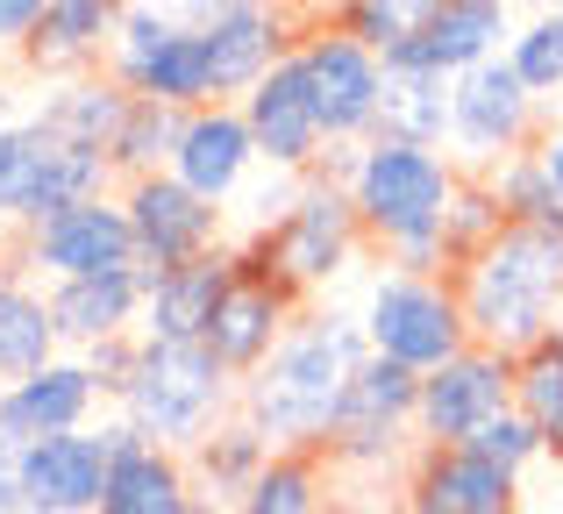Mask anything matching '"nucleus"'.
Listing matches in <instances>:
<instances>
[{
  "label": "nucleus",
  "instance_id": "f257e3e1",
  "mask_svg": "<svg viewBox=\"0 0 563 514\" xmlns=\"http://www.w3.org/2000/svg\"><path fill=\"white\" fill-rule=\"evenodd\" d=\"M364 358H372V350H364L357 315H343V307H307L286 329V343L272 350V364L243 379L235 415L272 450H321L329 429H335L350 372H357Z\"/></svg>",
  "mask_w": 563,
  "mask_h": 514
},
{
  "label": "nucleus",
  "instance_id": "f03ea898",
  "mask_svg": "<svg viewBox=\"0 0 563 514\" xmlns=\"http://www.w3.org/2000/svg\"><path fill=\"white\" fill-rule=\"evenodd\" d=\"M456 157L450 151H421V143H393L372 136L357 151L350 172V208H357L364 251L385 258V272L407 278H450V251H442V215L456 194Z\"/></svg>",
  "mask_w": 563,
  "mask_h": 514
},
{
  "label": "nucleus",
  "instance_id": "7ed1b4c3",
  "mask_svg": "<svg viewBox=\"0 0 563 514\" xmlns=\"http://www.w3.org/2000/svg\"><path fill=\"white\" fill-rule=\"evenodd\" d=\"M450 286H456V300H464L471 343L499 350V358H521L542 336H556L563 229H499V243H485Z\"/></svg>",
  "mask_w": 563,
  "mask_h": 514
},
{
  "label": "nucleus",
  "instance_id": "20e7f679",
  "mask_svg": "<svg viewBox=\"0 0 563 514\" xmlns=\"http://www.w3.org/2000/svg\"><path fill=\"white\" fill-rule=\"evenodd\" d=\"M235 401H243V386L214 364L207 343H151L143 336V364H136V386L122 401V422L143 444L186 458L200 436H214L235 415Z\"/></svg>",
  "mask_w": 563,
  "mask_h": 514
},
{
  "label": "nucleus",
  "instance_id": "39448f33",
  "mask_svg": "<svg viewBox=\"0 0 563 514\" xmlns=\"http://www.w3.org/2000/svg\"><path fill=\"white\" fill-rule=\"evenodd\" d=\"M114 165L86 143H65L43 114L0 122V215L14 229H36L51 215L79 208V200H108L114 194Z\"/></svg>",
  "mask_w": 563,
  "mask_h": 514
},
{
  "label": "nucleus",
  "instance_id": "423d86ee",
  "mask_svg": "<svg viewBox=\"0 0 563 514\" xmlns=\"http://www.w3.org/2000/svg\"><path fill=\"white\" fill-rule=\"evenodd\" d=\"M364 350L399 372L428 379L442 372L450 358L471 350V329H464V300H456L450 278H407V272H378L372 293H364Z\"/></svg>",
  "mask_w": 563,
  "mask_h": 514
},
{
  "label": "nucleus",
  "instance_id": "0eeeda50",
  "mask_svg": "<svg viewBox=\"0 0 563 514\" xmlns=\"http://www.w3.org/2000/svg\"><path fill=\"white\" fill-rule=\"evenodd\" d=\"M108 79L122 86L129 100H157L172 114L192 108H221L214 79H207V51H200V29L186 22L179 8H122L108 43Z\"/></svg>",
  "mask_w": 563,
  "mask_h": 514
},
{
  "label": "nucleus",
  "instance_id": "6e6552de",
  "mask_svg": "<svg viewBox=\"0 0 563 514\" xmlns=\"http://www.w3.org/2000/svg\"><path fill=\"white\" fill-rule=\"evenodd\" d=\"M413 407H421V379L399 372V364H385V358H364L357 372H350V386H343L329 444H321L329 479H372L385 464L413 458V450H421Z\"/></svg>",
  "mask_w": 563,
  "mask_h": 514
},
{
  "label": "nucleus",
  "instance_id": "1a4fd4ad",
  "mask_svg": "<svg viewBox=\"0 0 563 514\" xmlns=\"http://www.w3.org/2000/svg\"><path fill=\"white\" fill-rule=\"evenodd\" d=\"M542 100L514 79L507 57L471 65L464 79H450V157L456 172H493L499 157H521L542 143Z\"/></svg>",
  "mask_w": 563,
  "mask_h": 514
},
{
  "label": "nucleus",
  "instance_id": "9d476101",
  "mask_svg": "<svg viewBox=\"0 0 563 514\" xmlns=\"http://www.w3.org/2000/svg\"><path fill=\"white\" fill-rule=\"evenodd\" d=\"M186 22L200 29V51H207V79H214V100L235 108L278 57H292L307 14L292 8H257V0H186Z\"/></svg>",
  "mask_w": 563,
  "mask_h": 514
},
{
  "label": "nucleus",
  "instance_id": "9b49d317",
  "mask_svg": "<svg viewBox=\"0 0 563 514\" xmlns=\"http://www.w3.org/2000/svg\"><path fill=\"white\" fill-rule=\"evenodd\" d=\"M257 237L272 243L278 272H286L300 293H314V286H329V278H343L350 258L364 251L357 208H350V194H343V186H329V179H300L286 208H278L272 222H257Z\"/></svg>",
  "mask_w": 563,
  "mask_h": 514
},
{
  "label": "nucleus",
  "instance_id": "f8f14e48",
  "mask_svg": "<svg viewBox=\"0 0 563 514\" xmlns=\"http://www.w3.org/2000/svg\"><path fill=\"white\" fill-rule=\"evenodd\" d=\"M292 57H300L307 86H314V108H321L329 143H372L378 136V108H385V65L378 57L364 51V43H350L329 14H307Z\"/></svg>",
  "mask_w": 563,
  "mask_h": 514
},
{
  "label": "nucleus",
  "instance_id": "ddd939ff",
  "mask_svg": "<svg viewBox=\"0 0 563 514\" xmlns=\"http://www.w3.org/2000/svg\"><path fill=\"white\" fill-rule=\"evenodd\" d=\"M114 200H122L129 237H136V272H179V264L221 251V208L200 200L192 186H179L172 172L122 179Z\"/></svg>",
  "mask_w": 563,
  "mask_h": 514
},
{
  "label": "nucleus",
  "instance_id": "4468645a",
  "mask_svg": "<svg viewBox=\"0 0 563 514\" xmlns=\"http://www.w3.org/2000/svg\"><path fill=\"white\" fill-rule=\"evenodd\" d=\"M514 407V358L471 343L464 358H450L442 372L421 379V407H413V436L421 450H464L485 422H499Z\"/></svg>",
  "mask_w": 563,
  "mask_h": 514
},
{
  "label": "nucleus",
  "instance_id": "2eb2a0df",
  "mask_svg": "<svg viewBox=\"0 0 563 514\" xmlns=\"http://www.w3.org/2000/svg\"><path fill=\"white\" fill-rule=\"evenodd\" d=\"M22 272H43L51 286H65V278L136 272V237H129L122 200L114 194L108 200H79V208L22 229Z\"/></svg>",
  "mask_w": 563,
  "mask_h": 514
},
{
  "label": "nucleus",
  "instance_id": "dca6fc26",
  "mask_svg": "<svg viewBox=\"0 0 563 514\" xmlns=\"http://www.w3.org/2000/svg\"><path fill=\"white\" fill-rule=\"evenodd\" d=\"M243 122H250V143H257V165L286 172V179H307L329 151V129H321V108H314V86H307L300 57H278L243 100Z\"/></svg>",
  "mask_w": 563,
  "mask_h": 514
},
{
  "label": "nucleus",
  "instance_id": "f3484780",
  "mask_svg": "<svg viewBox=\"0 0 563 514\" xmlns=\"http://www.w3.org/2000/svg\"><path fill=\"white\" fill-rule=\"evenodd\" d=\"M100 444H108V493H100V514H200L207 507L179 450L143 444L122 415L100 422Z\"/></svg>",
  "mask_w": 563,
  "mask_h": 514
},
{
  "label": "nucleus",
  "instance_id": "a211bd4d",
  "mask_svg": "<svg viewBox=\"0 0 563 514\" xmlns=\"http://www.w3.org/2000/svg\"><path fill=\"white\" fill-rule=\"evenodd\" d=\"M14 486H22L29 514H100V493H108V444H100V429L22 444L14 450Z\"/></svg>",
  "mask_w": 563,
  "mask_h": 514
},
{
  "label": "nucleus",
  "instance_id": "6ab92c4d",
  "mask_svg": "<svg viewBox=\"0 0 563 514\" xmlns=\"http://www.w3.org/2000/svg\"><path fill=\"white\" fill-rule=\"evenodd\" d=\"M399 501L407 514H521V479L485 464L478 450H413Z\"/></svg>",
  "mask_w": 563,
  "mask_h": 514
},
{
  "label": "nucleus",
  "instance_id": "aec40b11",
  "mask_svg": "<svg viewBox=\"0 0 563 514\" xmlns=\"http://www.w3.org/2000/svg\"><path fill=\"white\" fill-rule=\"evenodd\" d=\"M229 286H235V243L179 264V272H143V336L151 343H207Z\"/></svg>",
  "mask_w": 563,
  "mask_h": 514
},
{
  "label": "nucleus",
  "instance_id": "412c9836",
  "mask_svg": "<svg viewBox=\"0 0 563 514\" xmlns=\"http://www.w3.org/2000/svg\"><path fill=\"white\" fill-rule=\"evenodd\" d=\"M93 407H100V386L86 372V358H57V364H43V372L14 379L0 393V436L14 450L43 444V436H79L93 422Z\"/></svg>",
  "mask_w": 563,
  "mask_h": 514
},
{
  "label": "nucleus",
  "instance_id": "4be33fe9",
  "mask_svg": "<svg viewBox=\"0 0 563 514\" xmlns=\"http://www.w3.org/2000/svg\"><path fill=\"white\" fill-rule=\"evenodd\" d=\"M114 22H122L114 0H43V22H36V36L22 43L14 65H22L29 79H51V86L86 79V72H108Z\"/></svg>",
  "mask_w": 563,
  "mask_h": 514
},
{
  "label": "nucleus",
  "instance_id": "5701e85b",
  "mask_svg": "<svg viewBox=\"0 0 563 514\" xmlns=\"http://www.w3.org/2000/svg\"><path fill=\"white\" fill-rule=\"evenodd\" d=\"M307 315L300 293H278V286H250V278H235L229 300L214 307V329H207V350H214V364L243 386L250 372H264L272 364V350L286 343V329Z\"/></svg>",
  "mask_w": 563,
  "mask_h": 514
},
{
  "label": "nucleus",
  "instance_id": "b1692460",
  "mask_svg": "<svg viewBox=\"0 0 563 514\" xmlns=\"http://www.w3.org/2000/svg\"><path fill=\"white\" fill-rule=\"evenodd\" d=\"M257 165V143H250L243 108H192L179 122V151H172V179L192 186L200 200H235Z\"/></svg>",
  "mask_w": 563,
  "mask_h": 514
},
{
  "label": "nucleus",
  "instance_id": "393cba45",
  "mask_svg": "<svg viewBox=\"0 0 563 514\" xmlns=\"http://www.w3.org/2000/svg\"><path fill=\"white\" fill-rule=\"evenodd\" d=\"M43 300H51V329L65 358H86L108 336H143V272L65 278V286H43Z\"/></svg>",
  "mask_w": 563,
  "mask_h": 514
},
{
  "label": "nucleus",
  "instance_id": "a878e982",
  "mask_svg": "<svg viewBox=\"0 0 563 514\" xmlns=\"http://www.w3.org/2000/svg\"><path fill=\"white\" fill-rule=\"evenodd\" d=\"M514 43V14L499 0H421V51L442 79H464L471 65H493Z\"/></svg>",
  "mask_w": 563,
  "mask_h": 514
},
{
  "label": "nucleus",
  "instance_id": "bb28decb",
  "mask_svg": "<svg viewBox=\"0 0 563 514\" xmlns=\"http://www.w3.org/2000/svg\"><path fill=\"white\" fill-rule=\"evenodd\" d=\"M264 464H272V444H264L243 415H229L214 436H200V444L186 450V472H192V486H200V501L221 507V514H235L250 501V486L264 479Z\"/></svg>",
  "mask_w": 563,
  "mask_h": 514
},
{
  "label": "nucleus",
  "instance_id": "cd10ccee",
  "mask_svg": "<svg viewBox=\"0 0 563 514\" xmlns=\"http://www.w3.org/2000/svg\"><path fill=\"white\" fill-rule=\"evenodd\" d=\"M65 358V343H57L51 329V300H43V286H29V272H8L0 278V379H29L43 372V364Z\"/></svg>",
  "mask_w": 563,
  "mask_h": 514
},
{
  "label": "nucleus",
  "instance_id": "c85d7f7f",
  "mask_svg": "<svg viewBox=\"0 0 563 514\" xmlns=\"http://www.w3.org/2000/svg\"><path fill=\"white\" fill-rule=\"evenodd\" d=\"M43 122L57 129L65 143H86V151H100L108 157V143L122 136V122H129V94L108 79V72H86V79H65V86H43Z\"/></svg>",
  "mask_w": 563,
  "mask_h": 514
},
{
  "label": "nucleus",
  "instance_id": "c756f323",
  "mask_svg": "<svg viewBox=\"0 0 563 514\" xmlns=\"http://www.w3.org/2000/svg\"><path fill=\"white\" fill-rule=\"evenodd\" d=\"M378 136L421 143V151H450V79L442 72H385Z\"/></svg>",
  "mask_w": 563,
  "mask_h": 514
},
{
  "label": "nucleus",
  "instance_id": "7c9ffc66",
  "mask_svg": "<svg viewBox=\"0 0 563 514\" xmlns=\"http://www.w3.org/2000/svg\"><path fill=\"white\" fill-rule=\"evenodd\" d=\"M335 479L321 450H272L264 479L250 486V501L235 514H335Z\"/></svg>",
  "mask_w": 563,
  "mask_h": 514
},
{
  "label": "nucleus",
  "instance_id": "2f4dec72",
  "mask_svg": "<svg viewBox=\"0 0 563 514\" xmlns=\"http://www.w3.org/2000/svg\"><path fill=\"white\" fill-rule=\"evenodd\" d=\"M478 179L493 186V200H499V215H507V229H563V200H556V186H550V172H542L536 151L499 157L493 172H478Z\"/></svg>",
  "mask_w": 563,
  "mask_h": 514
},
{
  "label": "nucleus",
  "instance_id": "473e14b6",
  "mask_svg": "<svg viewBox=\"0 0 563 514\" xmlns=\"http://www.w3.org/2000/svg\"><path fill=\"white\" fill-rule=\"evenodd\" d=\"M179 122H186V114L157 108V100H129L122 136L108 143L114 179H151V172H172V151H179Z\"/></svg>",
  "mask_w": 563,
  "mask_h": 514
},
{
  "label": "nucleus",
  "instance_id": "72a5a7b5",
  "mask_svg": "<svg viewBox=\"0 0 563 514\" xmlns=\"http://www.w3.org/2000/svg\"><path fill=\"white\" fill-rule=\"evenodd\" d=\"M499 229H507V215H499L493 186L478 179V172H464L450 194V215H442V251H450V278L464 272L471 258L485 251V243H499Z\"/></svg>",
  "mask_w": 563,
  "mask_h": 514
},
{
  "label": "nucleus",
  "instance_id": "f704fd0d",
  "mask_svg": "<svg viewBox=\"0 0 563 514\" xmlns=\"http://www.w3.org/2000/svg\"><path fill=\"white\" fill-rule=\"evenodd\" d=\"M507 65H514V79H521L536 100L563 94V8H542V14H528V22L514 29Z\"/></svg>",
  "mask_w": 563,
  "mask_h": 514
},
{
  "label": "nucleus",
  "instance_id": "c9c22d12",
  "mask_svg": "<svg viewBox=\"0 0 563 514\" xmlns=\"http://www.w3.org/2000/svg\"><path fill=\"white\" fill-rule=\"evenodd\" d=\"M514 407H521L542 436L563 429V336H542L536 350L514 358Z\"/></svg>",
  "mask_w": 563,
  "mask_h": 514
},
{
  "label": "nucleus",
  "instance_id": "e433bc0d",
  "mask_svg": "<svg viewBox=\"0 0 563 514\" xmlns=\"http://www.w3.org/2000/svg\"><path fill=\"white\" fill-rule=\"evenodd\" d=\"M329 22L343 29L350 43H364L372 57H385V51H399L407 36H421V0H343Z\"/></svg>",
  "mask_w": 563,
  "mask_h": 514
},
{
  "label": "nucleus",
  "instance_id": "4c0bfd02",
  "mask_svg": "<svg viewBox=\"0 0 563 514\" xmlns=\"http://www.w3.org/2000/svg\"><path fill=\"white\" fill-rule=\"evenodd\" d=\"M464 450H478L485 464H499L507 479H521L528 464H542V458H550V436H542L536 422L521 415V407H507V415H499V422H485V429L471 436Z\"/></svg>",
  "mask_w": 563,
  "mask_h": 514
},
{
  "label": "nucleus",
  "instance_id": "58836bf2",
  "mask_svg": "<svg viewBox=\"0 0 563 514\" xmlns=\"http://www.w3.org/2000/svg\"><path fill=\"white\" fill-rule=\"evenodd\" d=\"M136 364H143V336H108V343L86 350V372H93L100 401H114V407H122L129 386H136Z\"/></svg>",
  "mask_w": 563,
  "mask_h": 514
},
{
  "label": "nucleus",
  "instance_id": "ea45409f",
  "mask_svg": "<svg viewBox=\"0 0 563 514\" xmlns=\"http://www.w3.org/2000/svg\"><path fill=\"white\" fill-rule=\"evenodd\" d=\"M36 22H43V0H0V57H22Z\"/></svg>",
  "mask_w": 563,
  "mask_h": 514
},
{
  "label": "nucleus",
  "instance_id": "a19ab883",
  "mask_svg": "<svg viewBox=\"0 0 563 514\" xmlns=\"http://www.w3.org/2000/svg\"><path fill=\"white\" fill-rule=\"evenodd\" d=\"M536 157H542V172H550V186H556V200H563V122H550V129H542Z\"/></svg>",
  "mask_w": 563,
  "mask_h": 514
},
{
  "label": "nucleus",
  "instance_id": "79ce46f5",
  "mask_svg": "<svg viewBox=\"0 0 563 514\" xmlns=\"http://www.w3.org/2000/svg\"><path fill=\"white\" fill-rule=\"evenodd\" d=\"M0 514H29L22 486H14V444H8V436H0Z\"/></svg>",
  "mask_w": 563,
  "mask_h": 514
},
{
  "label": "nucleus",
  "instance_id": "37998d69",
  "mask_svg": "<svg viewBox=\"0 0 563 514\" xmlns=\"http://www.w3.org/2000/svg\"><path fill=\"white\" fill-rule=\"evenodd\" d=\"M8 272H22V229L0 215V278H8Z\"/></svg>",
  "mask_w": 563,
  "mask_h": 514
},
{
  "label": "nucleus",
  "instance_id": "c03bdc74",
  "mask_svg": "<svg viewBox=\"0 0 563 514\" xmlns=\"http://www.w3.org/2000/svg\"><path fill=\"white\" fill-rule=\"evenodd\" d=\"M0 108H8V72H0Z\"/></svg>",
  "mask_w": 563,
  "mask_h": 514
},
{
  "label": "nucleus",
  "instance_id": "a18cd8bd",
  "mask_svg": "<svg viewBox=\"0 0 563 514\" xmlns=\"http://www.w3.org/2000/svg\"><path fill=\"white\" fill-rule=\"evenodd\" d=\"M200 514H221V507H200Z\"/></svg>",
  "mask_w": 563,
  "mask_h": 514
},
{
  "label": "nucleus",
  "instance_id": "49530a36",
  "mask_svg": "<svg viewBox=\"0 0 563 514\" xmlns=\"http://www.w3.org/2000/svg\"><path fill=\"white\" fill-rule=\"evenodd\" d=\"M556 336H563V315H556Z\"/></svg>",
  "mask_w": 563,
  "mask_h": 514
},
{
  "label": "nucleus",
  "instance_id": "de8ad7c7",
  "mask_svg": "<svg viewBox=\"0 0 563 514\" xmlns=\"http://www.w3.org/2000/svg\"><path fill=\"white\" fill-rule=\"evenodd\" d=\"M0 393H8V379H0Z\"/></svg>",
  "mask_w": 563,
  "mask_h": 514
}]
</instances>
